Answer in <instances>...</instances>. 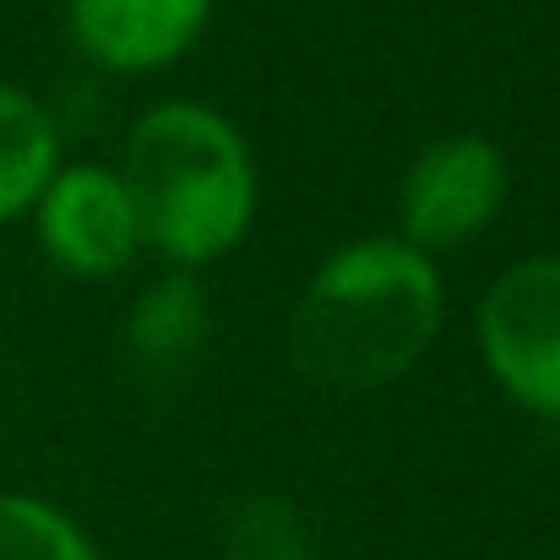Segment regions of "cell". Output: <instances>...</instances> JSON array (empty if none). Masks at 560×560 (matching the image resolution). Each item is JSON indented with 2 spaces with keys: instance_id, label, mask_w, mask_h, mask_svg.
<instances>
[{
  "instance_id": "ba28073f",
  "label": "cell",
  "mask_w": 560,
  "mask_h": 560,
  "mask_svg": "<svg viewBox=\"0 0 560 560\" xmlns=\"http://www.w3.org/2000/svg\"><path fill=\"white\" fill-rule=\"evenodd\" d=\"M55 180V126L11 82H0V223L27 212Z\"/></svg>"
},
{
  "instance_id": "30bf717a",
  "label": "cell",
  "mask_w": 560,
  "mask_h": 560,
  "mask_svg": "<svg viewBox=\"0 0 560 560\" xmlns=\"http://www.w3.org/2000/svg\"><path fill=\"white\" fill-rule=\"evenodd\" d=\"M0 560H98L71 517L33 495H0Z\"/></svg>"
},
{
  "instance_id": "277c9868",
  "label": "cell",
  "mask_w": 560,
  "mask_h": 560,
  "mask_svg": "<svg viewBox=\"0 0 560 560\" xmlns=\"http://www.w3.org/2000/svg\"><path fill=\"white\" fill-rule=\"evenodd\" d=\"M506 201V159L485 137H441L430 142L397 190L402 245L413 250H452L490 229Z\"/></svg>"
},
{
  "instance_id": "3957f363",
  "label": "cell",
  "mask_w": 560,
  "mask_h": 560,
  "mask_svg": "<svg viewBox=\"0 0 560 560\" xmlns=\"http://www.w3.org/2000/svg\"><path fill=\"white\" fill-rule=\"evenodd\" d=\"M479 354L523 408L560 419V256H528L490 283Z\"/></svg>"
},
{
  "instance_id": "6da1fadb",
  "label": "cell",
  "mask_w": 560,
  "mask_h": 560,
  "mask_svg": "<svg viewBox=\"0 0 560 560\" xmlns=\"http://www.w3.org/2000/svg\"><path fill=\"white\" fill-rule=\"evenodd\" d=\"M441 327V278L402 240H360L322 261L289 343L322 392H371L408 371Z\"/></svg>"
},
{
  "instance_id": "5b68a950",
  "label": "cell",
  "mask_w": 560,
  "mask_h": 560,
  "mask_svg": "<svg viewBox=\"0 0 560 560\" xmlns=\"http://www.w3.org/2000/svg\"><path fill=\"white\" fill-rule=\"evenodd\" d=\"M38 240L49 261L77 278H109L142 250L131 196L115 170L98 164L55 170V180L38 196Z\"/></svg>"
},
{
  "instance_id": "8992f818",
  "label": "cell",
  "mask_w": 560,
  "mask_h": 560,
  "mask_svg": "<svg viewBox=\"0 0 560 560\" xmlns=\"http://www.w3.org/2000/svg\"><path fill=\"white\" fill-rule=\"evenodd\" d=\"M212 0H71V33L109 71H159L207 27Z\"/></svg>"
},
{
  "instance_id": "9c48e42d",
  "label": "cell",
  "mask_w": 560,
  "mask_h": 560,
  "mask_svg": "<svg viewBox=\"0 0 560 560\" xmlns=\"http://www.w3.org/2000/svg\"><path fill=\"white\" fill-rule=\"evenodd\" d=\"M229 560H316V534L305 512L283 495H245L223 512Z\"/></svg>"
},
{
  "instance_id": "52a82bcc",
  "label": "cell",
  "mask_w": 560,
  "mask_h": 560,
  "mask_svg": "<svg viewBox=\"0 0 560 560\" xmlns=\"http://www.w3.org/2000/svg\"><path fill=\"white\" fill-rule=\"evenodd\" d=\"M201 343H207V294L196 278L170 272L153 289H142V300L131 305L126 349L148 386L186 381L190 365L201 360Z\"/></svg>"
},
{
  "instance_id": "7a4b0ae2",
  "label": "cell",
  "mask_w": 560,
  "mask_h": 560,
  "mask_svg": "<svg viewBox=\"0 0 560 560\" xmlns=\"http://www.w3.org/2000/svg\"><path fill=\"white\" fill-rule=\"evenodd\" d=\"M120 186L142 245L180 267L223 256L256 212V175L240 131L201 104H159L131 126Z\"/></svg>"
}]
</instances>
